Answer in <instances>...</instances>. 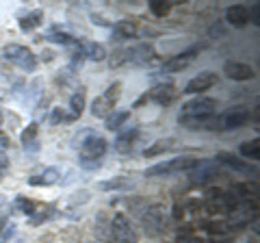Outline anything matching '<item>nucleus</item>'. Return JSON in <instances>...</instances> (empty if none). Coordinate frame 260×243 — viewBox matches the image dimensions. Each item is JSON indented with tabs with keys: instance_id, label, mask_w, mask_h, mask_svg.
I'll return each instance as SVG.
<instances>
[{
	"instance_id": "f257e3e1",
	"label": "nucleus",
	"mask_w": 260,
	"mask_h": 243,
	"mask_svg": "<svg viewBox=\"0 0 260 243\" xmlns=\"http://www.w3.org/2000/svg\"><path fill=\"white\" fill-rule=\"evenodd\" d=\"M217 100L213 98H195L191 102L182 104V111H180V124H184L186 128H198L202 126L204 122H210L213 115L217 113Z\"/></svg>"
},
{
	"instance_id": "f03ea898",
	"label": "nucleus",
	"mask_w": 260,
	"mask_h": 243,
	"mask_svg": "<svg viewBox=\"0 0 260 243\" xmlns=\"http://www.w3.org/2000/svg\"><path fill=\"white\" fill-rule=\"evenodd\" d=\"M85 139L87 141H76L74 145H80V165L85 169H95L102 165V157L107 152V141L100 135H93L91 131H85Z\"/></svg>"
},
{
	"instance_id": "7ed1b4c3",
	"label": "nucleus",
	"mask_w": 260,
	"mask_h": 243,
	"mask_svg": "<svg viewBox=\"0 0 260 243\" xmlns=\"http://www.w3.org/2000/svg\"><path fill=\"white\" fill-rule=\"evenodd\" d=\"M249 119V109L247 107H232L223 111L219 117L210 119L208 128L210 131H234V128L245 126Z\"/></svg>"
},
{
	"instance_id": "20e7f679",
	"label": "nucleus",
	"mask_w": 260,
	"mask_h": 243,
	"mask_svg": "<svg viewBox=\"0 0 260 243\" xmlns=\"http://www.w3.org/2000/svg\"><path fill=\"white\" fill-rule=\"evenodd\" d=\"M200 163V159L193 157H176L169 161H162V163H156L145 169V176H169L176 172H191V169Z\"/></svg>"
},
{
	"instance_id": "39448f33",
	"label": "nucleus",
	"mask_w": 260,
	"mask_h": 243,
	"mask_svg": "<svg viewBox=\"0 0 260 243\" xmlns=\"http://www.w3.org/2000/svg\"><path fill=\"white\" fill-rule=\"evenodd\" d=\"M109 239H111V243H137L139 241V234H137V228L124 213H117L111 220Z\"/></svg>"
},
{
	"instance_id": "423d86ee",
	"label": "nucleus",
	"mask_w": 260,
	"mask_h": 243,
	"mask_svg": "<svg viewBox=\"0 0 260 243\" xmlns=\"http://www.w3.org/2000/svg\"><path fill=\"white\" fill-rule=\"evenodd\" d=\"M119 96H121V83H119V80H115L113 85L107 87V92H104L102 96H98V98L93 100L91 113L95 117H109L113 113V109H115Z\"/></svg>"
},
{
	"instance_id": "0eeeda50",
	"label": "nucleus",
	"mask_w": 260,
	"mask_h": 243,
	"mask_svg": "<svg viewBox=\"0 0 260 243\" xmlns=\"http://www.w3.org/2000/svg\"><path fill=\"white\" fill-rule=\"evenodd\" d=\"M206 208L210 213H234L239 208V200L232 191L228 193L221 189H213L206 196Z\"/></svg>"
},
{
	"instance_id": "6e6552de",
	"label": "nucleus",
	"mask_w": 260,
	"mask_h": 243,
	"mask_svg": "<svg viewBox=\"0 0 260 243\" xmlns=\"http://www.w3.org/2000/svg\"><path fill=\"white\" fill-rule=\"evenodd\" d=\"M3 54H5V59H7V61H11L13 66H18V68L24 70V72H35V68H37L35 54H32L26 46L11 44V46H7V48H5Z\"/></svg>"
},
{
	"instance_id": "1a4fd4ad",
	"label": "nucleus",
	"mask_w": 260,
	"mask_h": 243,
	"mask_svg": "<svg viewBox=\"0 0 260 243\" xmlns=\"http://www.w3.org/2000/svg\"><path fill=\"white\" fill-rule=\"evenodd\" d=\"M141 224L145 228V234H150V237L160 234L162 228H165V213H162V208L160 206L145 208V213L141 215Z\"/></svg>"
},
{
	"instance_id": "9d476101",
	"label": "nucleus",
	"mask_w": 260,
	"mask_h": 243,
	"mask_svg": "<svg viewBox=\"0 0 260 243\" xmlns=\"http://www.w3.org/2000/svg\"><path fill=\"white\" fill-rule=\"evenodd\" d=\"M200 52V46H191V48H186L184 52H180V54H176V56H172L169 61H165L162 63V72H169V74H174V72H182L189 63L195 59V54Z\"/></svg>"
},
{
	"instance_id": "9b49d317",
	"label": "nucleus",
	"mask_w": 260,
	"mask_h": 243,
	"mask_svg": "<svg viewBox=\"0 0 260 243\" xmlns=\"http://www.w3.org/2000/svg\"><path fill=\"white\" fill-rule=\"evenodd\" d=\"M217 85V74L215 72H200L195 78H191L189 83H186V87L182 89L184 94H202L206 92V89L215 87Z\"/></svg>"
},
{
	"instance_id": "f8f14e48",
	"label": "nucleus",
	"mask_w": 260,
	"mask_h": 243,
	"mask_svg": "<svg viewBox=\"0 0 260 243\" xmlns=\"http://www.w3.org/2000/svg\"><path fill=\"white\" fill-rule=\"evenodd\" d=\"M213 176H217V161H200V163L191 169L193 185H206Z\"/></svg>"
},
{
	"instance_id": "ddd939ff",
	"label": "nucleus",
	"mask_w": 260,
	"mask_h": 243,
	"mask_svg": "<svg viewBox=\"0 0 260 243\" xmlns=\"http://www.w3.org/2000/svg\"><path fill=\"white\" fill-rule=\"evenodd\" d=\"M223 74L232 80H249L256 76V72L247 63H241V61H228L223 66Z\"/></svg>"
},
{
	"instance_id": "4468645a",
	"label": "nucleus",
	"mask_w": 260,
	"mask_h": 243,
	"mask_svg": "<svg viewBox=\"0 0 260 243\" xmlns=\"http://www.w3.org/2000/svg\"><path fill=\"white\" fill-rule=\"evenodd\" d=\"M225 20L230 22L232 26H237V28L245 26V24L249 22V9L245 5H234V7H230V9L225 11Z\"/></svg>"
},
{
	"instance_id": "2eb2a0df",
	"label": "nucleus",
	"mask_w": 260,
	"mask_h": 243,
	"mask_svg": "<svg viewBox=\"0 0 260 243\" xmlns=\"http://www.w3.org/2000/svg\"><path fill=\"white\" fill-rule=\"evenodd\" d=\"M56 183H59V169L56 167H48L42 174L28 178V185H32V187H50V185H56Z\"/></svg>"
},
{
	"instance_id": "dca6fc26",
	"label": "nucleus",
	"mask_w": 260,
	"mask_h": 243,
	"mask_svg": "<svg viewBox=\"0 0 260 243\" xmlns=\"http://www.w3.org/2000/svg\"><path fill=\"white\" fill-rule=\"evenodd\" d=\"M215 161H221V163H225L228 167H232L234 172H241V174H249L251 172V165H247L245 161H241L232 155V152H217Z\"/></svg>"
},
{
	"instance_id": "f3484780",
	"label": "nucleus",
	"mask_w": 260,
	"mask_h": 243,
	"mask_svg": "<svg viewBox=\"0 0 260 243\" xmlns=\"http://www.w3.org/2000/svg\"><path fill=\"white\" fill-rule=\"evenodd\" d=\"M145 98H152L165 107V104H169L176 98V87L174 85H158V87H154L150 92V96H145Z\"/></svg>"
},
{
	"instance_id": "a211bd4d",
	"label": "nucleus",
	"mask_w": 260,
	"mask_h": 243,
	"mask_svg": "<svg viewBox=\"0 0 260 243\" xmlns=\"http://www.w3.org/2000/svg\"><path fill=\"white\" fill-rule=\"evenodd\" d=\"M137 31H139V26H137L135 20H119L115 26H113V35H115V39H130V37H137Z\"/></svg>"
},
{
	"instance_id": "6ab92c4d",
	"label": "nucleus",
	"mask_w": 260,
	"mask_h": 243,
	"mask_svg": "<svg viewBox=\"0 0 260 243\" xmlns=\"http://www.w3.org/2000/svg\"><path fill=\"white\" fill-rule=\"evenodd\" d=\"M137 137H139V128H128V131H124L115 139V150L121 152V155H124V152H130L135 141H137Z\"/></svg>"
},
{
	"instance_id": "aec40b11",
	"label": "nucleus",
	"mask_w": 260,
	"mask_h": 243,
	"mask_svg": "<svg viewBox=\"0 0 260 243\" xmlns=\"http://www.w3.org/2000/svg\"><path fill=\"white\" fill-rule=\"evenodd\" d=\"M42 24H44V11L42 9H35V11L26 13L20 20V28L24 31V33H30V31H35L37 26H42Z\"/></svg>"
},
{
	"instance_id": "412c9836",
	"label": "nucleus",
	"mask_w": 260,
	"mask_h": 243,
	"mask_svg": "<svg viewBox=\"0 0 260 243\" xmlns=\"http://www.w3.org/2000/svg\"><path fill=\"white\" fill-rule=\"evenodd\" d=\"M133 178H128V176H115V178H111V180H104L100 183V189L104 191H126L133 187Z\"/></svg>"
},
{
	"instance_id": "4be33fe9",
	"label": "nucleus",
	"mask_w": 260,
	"mask_h": 243,
	"mask_svg": "<svg viewBox=\"0 0 260 243\" xmlns=\"http://www.w3.org/2000/svg\"><path fill=\"white\" fill-rule=\"evenodd\" d=\"M80 50H83V54L87 56V59H91V61H102V59H107V50H104L102 44L85 42L83 46H80Z\"/></svg>"
},
{
	"instance_id": "5701e85b",
	"label": "nucleus",
	"mask_w": 260,
	"mask_h": 243,
	"mask_svg": "<svg viewBox=\"0 0 260 243\" xmlns=\"http://www.w3.org/2000/svg\"><path fill=\"white\" fill-rule=\"evenodd\" d=\"M37 135H39V124L37 122H30L22 133V145L24 148H37Z\"/></svg>"
},
{
	"instance_id": "b1692460",
	"label": "nucleus",
	"mask_w": 260,
	"mask_h": 243,
	"mask_svg": "<svg viewBox=\"0 0 260 243\" xmlns=\"http://www.w3.org/2000/svg\"><path fill=\"white\" fill-rule=\"evenodd\" d=\"M70 111H72V119H76L83 115V111H85V92L80 89V92H76L74 96H72V100H70Z\"/></svg>"
},
{
	"instance_id": "393cba45",
	"label": "nucleus",
	"mask_w": 260,
	"mask_h": 243,
	"mask_svg": "<svg viewBox=\"0 0 260 243\" xmlns=\"http://www.w3.org/2000/svg\"><path fill=\"white\" fill-rule=\"evenodd\" d=\"M239 152H241V157L251 159V161H258V159H260V141L254 139V141L241 143V145H239Z\"/></svg>"
},
{
	"instance_id": "a878e982",
	"label": "nucleus",
	"mask_w": 260,
	"mask_h": 243,
	"mask_svg": "<svg viewBox=\"0 0 260 243\" xmlns=\"http://www.w3.org/2000/svg\"><path fill=\"white\" fill-rule=\"evenodd\" d=\"M130 59L135 63H148L150 59H154V48L150 44H143L139 48H135L133 54H130Z\"/></svg>"
},
{
	"instance_id": "bb28decb",
	"label": "nucleus",
	"mask_w": 260,
	"mask_h": 243,
	"mask_svg": "<svg viewBox=\"0 0 260 243\" xmlns=\"http://www.w3.org/2000/svg\"><path fill=\"white\" fill-rule=\"evenodd\" d=\"M46 39H48V42H52V44H61V46L74 44V37H72L70 33H65V31H59V28H52Z\"/></svg>"
},
{
	"instance_id": "cd10ccee",
	"label": "nucleus",
	"mask_w": 260,
	"mask_h": 243,
	"mask_svg": "<svg viewBox=\"0 0 260 243\" xmlns=\"http://www.w3.org/2000/svg\"><path fill=\"white\" fill-rule=\"evenodd\" d=\"M128 117H130L128 111H117V113H113V115L107 117V128H109V131H117V128L124 124Z\"/></svg>"
},
{
	"instance_id": "c85d7f7f",
	"label": "nucleus",
	"mask_w": 260,
	"mask_h": 243,
	"mask_svg": "<svg viewBox=\"0 0 260 243\" xmlns=\"http://www.w3.org/2000/svg\"><path fill=\"white\" fill-rule=\"evenodd\" d=\"M174 145V139H158L156 143L152 145V148H148L145 150V157L148 159H152V157H156V155H160V152H165V150H169Z\"/></svg>"
},
{
	"instance_id": "c756f323",
	"label": "nucleus",
	"mask_w": 260,
	"mask_h": 243,
	"mask_svg": "<svg viewBox=\"0 0 260 243\" xmlns=\"http://www.w3.org/2000/svg\"><path fill=\"white\" fill-rule=\"evenodd\" d=\"M150 11H152V15H156V18H165V15L172 11V3L154 0V3H150Z\"/></svg>"
},
{
	"instance_id": "7c9ffc66",
	"label": "nucleus",
	"mask_w": 260,
	"mask_h": 243,
	"mask_svg": "<svg viewBox=\"0 0 260 243\" xmlns=\"http://www.w3.org/2000/svg\"><path fill=\"white\" fill-rule=\"evenodd\" d=\"M15 206H18L24 215H35L37 213V204H35V202L28 200V198H22V196L15 200Z\"/></svg>"
},
{
	"instance_id": "2f4dec72",
	"label": "nucleus",
	"mask_w": 260,
	"mask_h": 243,
	"mask_svg": "<svg viewBox=\"0 0 260 243\" xmlns=\"http://www.w3.org/2000/svg\"><path fill=\"white\" fill-rule=\"evenodd\" d=\"M178 243H198V241H195V234L189 228H184L178 232Z\"/></svg>"
},
{
	"instance_id": "473e14b6",
	"label": "nucleus",
	"mask_w": 260,
	"mask_h": 243,
	"mask_svg": "<svg viewBox=\"0 0 260 243\" xmlns=\"http://www.w3.org/2000/svg\"><path fill=\"white\" fill-rule=\"evenodd\" d=\"M63 119H68V117H65V113H63V109L61 107H54L52 109V115H50V124L56 126V124H61Z\"/></svg>"
},
{
	"instance_id": "72a5a7b5",
	"label": "nucleus",
	"mask_w": 260,
	"mask_h": 243,
	"mask_svg": "<svg viewBox=\"0 0 260 243\" xmlns=\"http://www.w3.org/2000/svg\"><path fill=\"white\" fill-rule=\"evenodd\" d=\"M7 169H9V159H7V157L3 155V152H0V178L5 176Z\"/></svg>"
},
{
	"instance_id": "f704fd0d",
	"label": "nucleus",
	"mask_w": 260,
	"mask_h": 243,
	"mask_svg": "<svg viewBox=\"0 0 260 243\" xmlns=\"http://www.w3.org/2000/svg\"><path fill=\"white\" fill-rule=\"evenodd\" d=\"M258 13H260V7H258V5H254V7H251V9H249V20L254 22L256 26L260 24V20H258Z\"/></svg>"
},
{
	"instance_id": "c9c22d12",
	"label": "nucleus",
	"mask_w": 260,
	"mask_h": 243,
	"mask_svg": "<svg viewBox=\"0 0 260 243\" xmlns=\"http://www.w3.org/2000/svg\"><path fill=\"white\" fill-rule=\"evenodd\" d=\"M7 145H9V137L5 133H0V148H7Z\"/></svg>"
},
{
	"instance_id": "e433bc0d",
	"label": "nucleus",
	"mask_w": 260,
	"mask_h": 243,
	"mask_svg": "<svg viewBox=\"0 0 260 243\" xmlns=\"http://www.w3.org/2000/svg\"><path fill=\"white\" fill-rule=\"evenodd\" d=\"M0 126H3V109H0Z\"/></svg>"
}]
</instances>
